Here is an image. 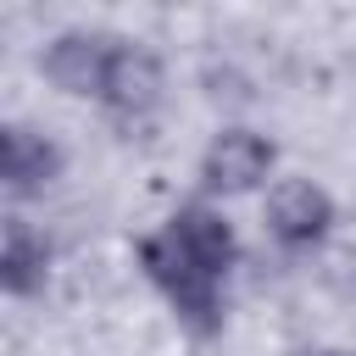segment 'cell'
Instances as JSON below:
<instances>
[{
	"mask_svg": "<svg viewBox=\"0 0 356 356\" xmlns=\"http://www.w3.org/2000/svg\"><path fill=\"white\" fill-rule=\"evenodd\" d=\"M139 267H145V278L161 289V300L172 306V317L195 339H211L222 328V273H211L206 261H195L167 228H156V234L139 239Z\"/></svg>",
	"mask_w": 356,
	"mask_h": 356,
	"instance_id": "cell-1",
	"label": "cell"
},
{
	"mask_svg": "<svg viewBox=\"0 0 356 356\" xmlns=\"http://www.w3.org/2000/svg\"><path fill=\"white\" fill-rule=\"evenodd\" d=\"M278 145L256 128H222L200 150V189L206 195H250L273 178Z\"/></svg>",
	"mask_w": 356,
	"mask_h": 356,
	"instance_id": "cell-2",
	"label": "cell"
},
{
	"mask_svg": "<svg viewBox=\"0 0 356 356\" xmlns=\"http://www.w3.org/2000/svg\"><path fill=\"white\" fill-rule=\"evenodd\" d=\"M117 33L106 28H67L44 44L39 56V72L61 89V95H78V100H100L106 95V72H111V56H117Z\"/></svg>",
	"mask_w": 356,
	"mask_h": 356,
	"instance_id": "cell-3",
	"label": "cell"
},
{
	"mask_svg": "<svg viewBox=\"0 0 356 356\" xmlns=\"http://www.w3.org/2000/svg\"><path fill=\"white\" fill-rule=\"evenodd\" d=\"M261 222L267 234L284 245V250H317L334 228V195L312 178H278L267 189V206H261Z\"/></svg>",
	"mask_w": 356,
	"mask_h": 356,
	"instance_id": "cell-4",
	"label": "cell"
},
{
	"mask_svg": "<svg viewBox=\"0 0 356 356\" xmlns=\"http://www.w3.org/2000/svg\"><path fill=\"white\" fill-rule=\"evenodd\" d=\"M161 89H167V72H161V56L139 39H122L117 56H111V72H106V95L100 106L117 117V122H145L156 106H161Z\"/></svg>",
	"mask_w": 356,
	"mask_h": 356,
	"instance_id": "cell-5",
	"label": "cell"
},
{
	"mask_svg": "<svg viewBox=\"0 0 356 356\" xmlns=\"http://www.w3.org/2000/svg\"><path fill=\"white\" fill-rule=\"evenodd\" d=\"M61 167H67V150L50 134H39L28 122H6V134H0V184H6L11 200L44 195L61 178Z\"/></svg>",
	"mask_w": 356,
	"mask_h": 356,
	"instance_id": "cell-6",
	"label": "cell"
},
{
	"mask_svg": "<svg viewBox=\"0 0 356 356\" xmlns=\"http://www.w3.org/2000/svg\"><path fill=\"white\" fill-rule=\"evenodd\" d=\"M195 261H206L211 273H222L228 278V267H234V256H239V239H234V222L217 211V206H206V200H189V206H178L167 222H161Z\"/></svg>",
	"mask_w": 356,
	"mask_h": 356,
	"instance_id": "cell-7",
	"label": "cell"
},
{
	"mask_svg": "<svg viewBox=\"0 0 356 356\" xmlns=\"http://www.w3.org/2000/svg\"><path fill=\"white\" fill-rule=\"evenodd\" d=\"M50 278V239L28 222V217H6L0 234V284L6 295H33Z\"/></svg>",
	"mask_w": 356,
	"mask_h": 356,
	"instance_id": "cell-8",
	"label": "cell"
},
{
	"mask_svg": "<svg viewBox=\"0 0 356 356\" xmlns=\"http://www.w3.org/2000/svg\"><path fill=\"white\" fill-rule=\"evenodd\" d=\"M306 356H350V350H306Z\"/></svg>",
	"mask_w": 356,
	"mask_h": 356,
	"instance_id": "cell-9",
	"label": "cell"
},
{
	"mask_svg": "<svg viewBox=\"0 0 356 356\" xmlns=\"http://www.w3.org/2000/svg\"><path fill=\"white\" fill-rule=\"evenodd\" d=\"M350 356H356V350H350Z\"/></svg>",
	"mask_w": 356,
	"mask_h": 356,
	"instance_id": "cell-10",
	"label": "cell"
}]
</instances>
